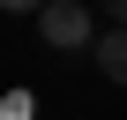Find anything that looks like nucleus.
Wrapping results in <instances>:
<instances>
[{
    "label": "nucleus",
    "mask_w": 127,
    "mask_h": 120,
    "mask_svg": "<svg viewBox=\"0 0 127 120\" xmlns=\"http://www.w3.org/2000/svg\"><path fill=\"white\" fill-rule=\"evenodd\" d=\"M37 38H45L52 53H90V45H97V30H90V0H52V8L37 15Z\"/></svg>",
    "instance_id": "nucleus-1"
},
{
    "label": "nucleus",
    "mask_w": 127,
    "mask_h": 120,
    "mask_svg": "<svg viewBox=\"0 0 127 120\" xmlns=\"http://www.w3.org/2000/svg\"><path fill=\"white\" fill-rule=\"evenodd\" d=\"M0 120H37V105H30V98H8V105H0Z\"/></svg>",
    "instance_id": "nucleus-4"
},
{
    "label": "nucleus",
    "mask_w": 127,
    "mask_h": 120,
    "mask_svg": "<svg viewBox=\"0 0 127 120\" xmlns=\"http://www.w3.org/2000/svg\"><path fill=\"white\" fill-rule=\"evenodd\" d=\"M0 8H8V15H45L52 0H0Z\"/></svg>",
    "instance_id": "nucleus-5"
},
{
    "label": "nucleus",
    "mask_w": 127,
    "mask_h": 120,
    "mask_svg": "<svg viewBox=\"0 0 127 120\" xmlns=\"http://www.w3.org/2000/svg\"><path fill=\"white\" fill-rule=\"evenodd\" d=\"M90 60H97V75H105V83H120V90H127V30H97Z\"/></svg>",
    "instance_id": "nucleus-2"
},
{
    "label": "nucleus",
    "mask_w": 127,
    "mask_h": 120,
    "mask_svg": "<svg viewBox=\"0 0 127 120\" xmlns=\"http://www.w3.org/2000/svg\"><path fill=\"white\" fill-rule=\"evenodd\" d=\"M90 8H97V15L112 23V30H127V0H90Z\"/></svg>",
    "instance_id": "nucleus-3"
}]
</instances>
